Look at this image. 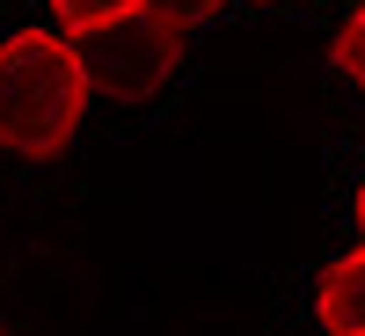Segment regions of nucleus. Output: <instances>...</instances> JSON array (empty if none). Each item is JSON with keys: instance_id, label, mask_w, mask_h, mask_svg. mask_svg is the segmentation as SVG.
Returning a JSON list of instances; mask_svg holds the SVG:
<instances>
[{"instance_id": "39448f33", "label": "nucleus", "mask_w": 365, "mask_h": 336, "mask_svg": "<svg viewBox=\"0 0 365 336\" xmlns=\"http://www.w3.org/2000/svg\"><path fill=\"white\" fill-rule=\"evenodd\" d=\"M51 22L58 29H73V37H88V29H110V22H125L132 8H146V0H44Z\"/></svg>"}, {"instance_id": "20e7f679", "label": "nucleus", "mask_w": 365, "mask_h": 336, "mask_svg": "<svg viewBox=\"0 0 365 336\" xmlns=\"http://www.w3.org/2000/svg\"><path fill=\"white\" fill-rule=\"evenodd\" d=\"M329 66L351 96H365V0H351V15L336 22V37H329Z\"/></svg>"}, {"instance_id": "f257e3e1", "label": "nucleus", "mask_w": 365, "mask_h": 336, "mask_svg": "<svg viewBox=\"0 0 365 336\" xmlns=\"http://www.w3.org/2000/svg\"><path fill=\"white\" fill-rule=\"evenodd\" d=\"M81 37L51 22H22L0 37V161H66L88 117Z\"/></svg>"}, {"instance_id": "0eeeda50", "label": "nucleus", "mask_w": 365, "mask_h": 336, "mask_svg": "<svg viewBox=\"0 0 365 336\" xmlns=\"http://www.w3.org/2000/svg\"><path fill=\"white\" fill-rule=\"evenodd\" d=\"M351 220H358V241H365V175H358V190H351Z\"/></svg>"}, {"instance_id": "7ed1b4c3", "label": "nucleus", "mask_w": 365, "mask_h": 336, "mask_svg": "<svg viewBox=\"0 0 365 336\" xmlns=\"http://www.w3.org/2000/svg\"><path fill=\"white\" fill-rule=\"evenodd\" d=\"M314 322H322V336H358L365 329V241L322 263V278H314Z\"/></svg>"}, {"instance_id": "423d86ee", "label": "nucleus", "mask_w": 365, "mask_h": 336, "mask_svg": "<svg viewBox=\"0 0 365 336\" xmlns=\"http://www.w3.org/2000/svg\"><path fill=\"white\" fill-rule=\"evenodd\" d=\"M146 8H154V15H168V22H182V29H197L212 8H220V0H146Z\"/></svg>"}, {"instance_id": "6e6552de", "label": "nucleus", "mask_w": 365, "mask_h": 336, "mask_svg": "<svg viewBox=\"0 0 365 336\" xmlns=\"http://www.w3.org/2000/svg\"><path fill=\"white\" fill-rule=\"evenodd\" d=\"M249 8H278V0H249Z\"/></svg>"}, {"instance_id": "1a4fd4ad", "label": "nucleus", "mask_w": 365, "mask_h": 336, "mask_svg": "<svg viewBox=\"0 0 365 336\" xmlns=\"http://www.w3.org/2000/svg\"><path fill=\"white\" fill-rule=\"evenodd\" d=\"M358 336H365V329H358Z\"/></svg>"}, {"instance_id": "f03ea898", "label": "nucleus", "mask_w": 365, "mask_h": 336, "mask_svg": "<svg viewBox=\"0 0 365 336\" xmlns=\"http://www.w3.org/2000/svg\"><path fill=\"white\" fill-rule=\"evenodd\" d=\"M190 58V29L154 15V8H132L125 22L110 29H88L81 37V66H88V96L110 103V110H146L168 96V81L182 73Z\"/></svg>"}]
</instances>
